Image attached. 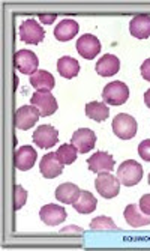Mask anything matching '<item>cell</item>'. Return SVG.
Returning <instances> with one entry per match:
<instances>
[{"mask_svg":"<svg viewBox=\"0 0 150 251\" xmlns=\"http://www.w3.org/2000/svg\"><path fill=\"white\" fill-rule=\"evenodd\" d=\"M27 200V191L21 187V185H15L14 187V209L18 211L26 204Z\"/></svg>","mask_w":150,"mask_h":251,"instance_id":"cell-27","label":"cell"},{"mask_svg":"<svg viewBox=\"0 0 150 251\" xmlns=\"http://www.w3.org/2000/svg\"><path fill=\"white\" fill-rule=\"evenodd\" d=\"M129 98V87L123 81H111L102 90V100L111 105H122Z\"/></svg>","mask_w":150,"mask_h":251,"instance_id":"cell-2","label":"cell"},{"mask_svg":"<svg viewBox=\"0 0 150 251\" xmlns=\"http://www.w3.org/2000/svg\"><path fill=\"white\" fill-rule=\"evenodd\" d=\"M41 113L33 105H23L15 111V126L18 129H29L38 124Z\"/></svg>","mask_w":150,"mask_h":251,"instance_id":"cell-11","label":"cell"},{"mask_svg":"<svg viewBox=\"0 0 150 251\" xmlns=\"http://www.w3.org/2000/svg\"><path fill=\"white\" fill-rule=\"evenodd\" d=\"M77 153H78V151L72 146V145H62L59 149H57V152H56V155H57V158H59V161L63 164V166H69V164H72L75 159H77Z\"/></svg>","mask_w":150,"mask_h":251,"instance_id":"cell-25","label":"cell"},{"mask_svg":"<svg viewBox=\"0 0 150 251\" xmlns=\"http://www.w3.org/2000/svg\"><path fill=\"white\" fill-rule=\"evenodd\" d=\"M143 177V166L134 159H128L117 169V179L126 187H134Z\"/></svg>","mask_w":150,"mask_h":251,"instance_id":"cell-1","label":"cell"},{"mask_svg":"<svg viewBox=\"0 0 150 251\" xmlns=\"http://www.w3.org/2000/svg\"><path fill=\"white\" fill-rule=\"evenodd\" d=\"M45 36V30L33 18H27L20 26V39L26 44H39Z\"/></svg>","mask_w":150,"mask_h":251,"instance_id":"cell-5","label":"cell"},{"mask_svg":"<svg viewBox=\"0 0 150 251\" xmlns=\"http://www.w3.org/2000/svg\"><path fill=\"white\" fill-rule=\"evenodd\" d=\"M144 102H146V105L150 108V89H149L147 92L144 94Z\"/></svg>","mask_w":150,"mask_h":251,"instance_id":"cell-33","label":"cell"},{"mask_svg":"<svg viewBox=\"0 0 150 251\" xmlns=\"http://www.w3.org/2000/svg\"><path fill=\"white\" fill-rule=\"evenodd\" d=\"M30 102L33 107L38 108L41 116L54 115V111L57 110V101L50 90H36V92L32 95Z\"/></svg>","mask_w":150,"mask_h":251,"instance_id":"cell-6","label":"cell"},{"mask_svg":"<svg viewBox=\"0 0 150 251\" xmlns=\"http://www.w3.org/2000/svg\"><path fill=\"white\" fill-rule=\"evenodd\" d=\"M113 131L114 134L122 140H129L134 139L135 134H137V121L131 116V115H126V113H120L117 115L113 121Z\"/></svg>","mask_w":150,"mask_h":251,"instance_id":"cell-3","label":"cell"},{"mask_svg":"<svg viewBox=\"0 0 150 251\" xmlns=\"http://www.w3.org/2000/svg\"><path fill=\"white\" fill-rule=\"evenodd\" d=\"M149 185H150V175H149Z\"/></svg>","mask_w":150,"mask_h":251,"instance_id":"cell-34","label":"cell"},{"mask_svg":"<svg viewBox=\"0 0 150 251\" xmlns=\"http://www.w3.org/2000/svg\"><path fill=\"white\" fill-rule=\"evenodd\" d=\"M129 32L134 38L146 39L150 36V15L140 14L135 15L129 23Z\"/></svg>","mask_w":150,"mask_h":251,"instance_id":"cell-16","label":"cell"},{"mask_svg":"<svg viewBox=\"0 0 150 251\" xmlns=\"http://www.w3.org/2000/svg\"><path fill=\"white\" fill-rule=\"evenodd\" d=\"M140 209L144 212V214H147V215H150V194H144L141 199H140Z\"/></svg>","mask_w":150,"mask_h":251,"instance_id":"cell-29","label":"cell"},{"mask_svg":"<svg viewBox=\"0 0 150 251\" xmlns=\"http://www.w3.org/2000/svg\"><path fill=\"white\" fill-rule=\"evenodd\" d=\"M38 18H39V21L42 23V25H53V23L56 21V18H57V15L56 14H50V15L41 14Z\"/></svg>","mask_w":150,"mask_h":251,"instance_id":"cell-31","label":"cell"},{"mask_svg":"<svg viewBox=\"0 0 150 251\" xmlns=\"http://www.w3.org/2000/svg\"><path fill=\"white\" fill-rule=\"evenodd\" d=\"M69 232H75V233H83V229L81 227H66V229H62L60 233H69Z\"/></svg>","mask_w":150,"mask_h":251,"instance_id":"cell-32","label":"cell"},{"mask_svg":"<svg viewBox=\"0 0 150 251\" xmlns=\"http://www.w3.org/2000/svg\"><path fill=\"white\" fill-rule=\"evenodd\" d=\"M80 193H81V190L75 184H71V182H65V184H62V185L57 187V190H56V199L60 203L72 204L78 199Z\"/></svg>","mask_w":150,"mask_h":251,"instance_id":"cell-21","label":"cell"},{"mask_svg":"<svg viewBox=\"0 0 150 251\" xmlns=\"http://www.w3.org/2000/svg\"><path fill=\"white\" fill-rule=\"evenodd\" d=\"M96 73L102 77H113L119 73L120 60L114 54H104L96 63Z\"/></svg>","mask_w":150,"mask_h":251,"instance_id":"cell-18","label":"cell"},{"mask_svg":"<svg viewBox=\"0 0 150 251\" xmlns=\"http://www.w3.org/2000/svg\"><path fill=\"white\" fill-rule=\"evenodd\" d=\"M86 115H87V118H90L96 122H102V121L108 119L110 108L107 107V104H104V102L92 101V102L86 104Z\"/></svg>","mask_w":150,"mask_h":251,"instance_id":"cell-23","label":"cell"},{"mask_svg":"<svg viewBox=\"0 0 150 251\" xmlns=\"http://www.w3.org/2000/svg\"><path fill=\"white\" fill-rule=\"evenodd\" d=\"M30 84L36 90H51L54 89V77L48 71H36L33 75H30Z\"/></svg>","mask_w":150,"mask_h":251,"instance_id":"cell-24","label":"cell"},{"mask_svg":"<svg viewBox=\"0 0 150 251\" xmlns=\"http://www.w3.org/2000/svg\"><path fill=\"white\" fill-rule=\"evenodd\" d=\"M39 217L42 223H45L47 226H57L66 220V211L63 209L59 204H45L39 211Z\"/></svg>","mask_w":150,"mask_h":251,"instance_id":"cell-15","label":"cell"},{"mask_svg":"<svg viewBox=\"0 0 150 251\" xmlns=\"http://www.w3.org/2000/svg\"><path fill=\"white\" fill-rule=\"evenodd\" d=\"M138 153L144 161H150V140H143L138 145Z\"/></svg>","mask_w":150,"mask_h":251,"instance_id":"cell-28","label":"cell"},{"mask_svg":"<svg viewBox=\"0 0 150 251\" xmlns=\"http://www.w3.org/2000/svg\"><path fill=\"white\" fill-rule=\"evenodd\" d=\"M140 71H141L143 78L147 80V81H150V59H147V60L143 62V65H141V68H140Z\"/></svg>","mask_w":150,"mask_h":251,"instance_id":"cell-30","label":"cell"},{"mask_svg":"<svg viewBox=\"0 0 150 251\" xmlns=\"http://www.w3.org/2000/svg\"><path fill=\"white\" fill-rule=\"evenodd\" d=\"M123 217L126 220V223H129L131 227H144L147 224H150V215L144 214L138 204H128L125 208Z\"/></svg>","mask_w":150,"mask_h":251,"instance_id":"cell-17","label":"cell"},{"mask_svg":"<svg viewBox=\"0 0 150 251\" xmlns=\"http://www.w3.org/2000/svg\"><path fill=\"white\" fill-rule=\"evenodd\" d=\"M92 230H117V224L110 217H96L90 221Z\"/></svg>","mask_w":150,"mask_h":251,"instance_id":"cell-26","label":"cell"},{"mask_svg":"<svg viewBox=\"0 0 150 251\" xmlns=\"http://www.w3.org/2000/svg\"><path fill=\"white\" fill-rule=\"evenodd\" d=\"M36 158H38V153L32 146H21L15 151L14 163L18 170L26 172L33 167V164L36 163Z\"/></svg>","mask_w":150,"mask_h":251,"instance_id":"cell-13","label":"cell"},{"mask_svg":"<svg viewBox=\"0 0 150 251\" xmlns=\"http://www.w3.org/2000/svg\"><path fill=\"white\" fill-rule=\"evenodd\" d=\"M80 30V26L75 20L66 18V20H62L59 25L54 29V36L59 41H69L72 39Z\"/></svg>","mask_w":150,"mask_h":251,"instance_id":"cell-19","label":"cell"},{"mask_svg":"<svg viewBox=\"0 0 150 251\" xmlns=\"http://www.w3.org/2000/svg\"><path fill=\"white\" fill-rule=\"evenodd\" d=\"M95 187H96V191L104 199H114L120 191V180L110 172L99 173L95 180Z\"/></svg>","mask_w":150,"mask_h":251,"instance_id":"cell-4","label":"cell"},{"mask_svg":"<svg viewBox=\"0 0 150 251\" xmlns=\"http://www.w3.org/2000/svg\"><path fill=\"white\" fill-rule=\"evenodd\" d=\"M98 200L90 191H81L78 199L72 203V206L80 214H90L96 209Z\"/></svg>","mask_w":150,"mask_h":251,"instance_id":"cell-20","label":"cell"},{"mask_svg":"<svg viewBox=\"0 0 150 251\" xmlns=\"http://www.w3.org/2000/svg\"><path fill=\"white\" fill-rule=\"evenodd\" d=\"M39 170L42 173V176L47 177V179H54L59 175H62L63 172V164L59 161V158L56 153L50 152L47 155L42 156L41 159V164H39Z\"/></svg>","mask_w":150,"mask_h":251,"instance_id":"cell-14","label":"cell"},{"mask_svg":"<svg viewBox=\"0 0 150 251\" xmlns=\"http://www.w3.org/2000/svg\"><path fill=\"white\" fill-rule=\"evenodd\" d=\"M71 145L80 152V153H87L92 151L96 145V134L92 129L87 128H80L72 134Z\"/></svg>","mask_w":150,"mask_h":251,"instance_id":"cell-9","label":"cell"},{"mask_svg":"<svg viewBox=\"0 0 150 251\" xmlns=\"http://www.w3.org/2000/svg\"><path fill=\"white\" fill-rule=\"evenodd\" d=\"M87 164L90 172L93 173H108L113 170L114 167V159L108 152H96L93 153L89 159H87Z\"/></svg>","mask_w":150,"mask_h":251,"instance_id":"cell-12","label":"cell"},{"mask_svg":"<svg viewBox=\"0 0 150 251\" xmlns=\"http://www.w3.org/2000/svg\"><path fill=\"white\" fill-rule=\"evenodd\" d=\"M59 142V132L51 125H41L33 132V143L41 149H51Z\"/></svg>","mask_w":150,"mask_h":251,"instance_id":"cell-8","label":"cell"},{"mask_svg":"<svg viewBox=\"0 0 150 251\" xmlns=\"http://www.w3.org/2000/svg\"><path fill=\"white\" fill-rule=\"evenodd\" d=\"M14 62L17 70L21 74H27V75H33L39 66L38 56L30 50H18L14 56Z\"/></svg>","mask_w":150,"mask_h":251,"instance_id":"cell-7","label":"cell"},{"mask_svg":"<svg viewBox=\"0 0 150 251\" xmlns=\"http://www.w3.org/2000/svg\"><path fill=\"white\" fill-rule=\"evenodd\" d=\"M57 71L62 77L65 78H74L80 73V63L74 57L63 56L57 60Z\"/></svg>","mask_w":150,"mask_h":251,"instance_id":"cell-22","label":"cell"},{"mask_svg":"<svg viewBox=\"0 0 150 251\" xmlns=\"http://www.w3.org/2000/svg\"><path fill=\"white\" fill-rule=\"evenodd\" d=\"M77 51L84 59H95L101 53V42L95 35L86 33L81 35L77 41Z\"/></svg>","mask_w":150,"mask_h":251,"instance_id":"cell-10","label":"cell"}]
</instances>
